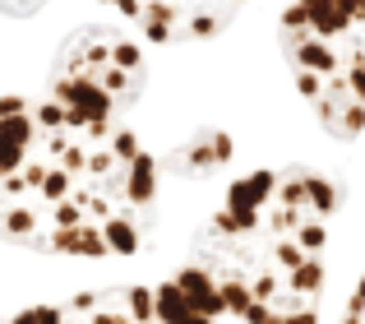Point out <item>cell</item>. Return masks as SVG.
<instances>
[{"mask_svg": "<svg viewBox=\"0 0 365 324\" xmlns=\"http://www.w3.org/2000/svg\"><path fill=\"white\" fill-rule=\"evenodd\" d=\"M176 288L185 292L190 310H199V315H208V320H222L227 315L222 292H217V278L204 269V264H185V269L176 273Z\"/></svg>", "mask_w": 365, "mask_h": 324, "instance_id": "6da1fadb", "label": "cell"}, {"mask_svg": "<svg viewBox=\"0 0 365 324\" xmlns=\"http://www.w3.org/2000/svg\"><path fill=\"white\" fill-rule=\"evenodd\" d=\"M277 181H282V171H250V176L232 181L227 186V208H245V213H264V204H273L277 199Z\"/></svg>", "mask_w": 365, "mask_h": 324, "instance_id": "7a4b0ae2", "label": "cell"}, {"mask_svg": "<svg viewBox=\"0 0 365 324\" xmlns=\"http://www.w3.org/2000/svg\"><path fill=\"white\" fill-rule=\"evenodd\" d=\"M158 158L153 153H139L125 167V204L130 208H153V199H158Z\"/></svg>", "mask_w": 365, "mask_h": 324, "instance_id": "3957f363", "label": "cell"}, {"mask_svg": "<svg viewBox=\"0 0 365 324\" xmlns=\"http://www.w3.org/2000/svg\"><path fill=\"white\" fill-rule=\"evenodd\" d=\"M42 213H46L42 199H19V204H9L5 213H0V236L28 245L37 236V227H42Z\"/></svg>", "mask_w": 365, "mask_h": 324, "instance_id": "277c9868", "label": "cell"}, {"mask_svg": "<svg viewBox=\"0 0 365 324\" xmlns=\"http://www.w3.org/2000/svg\"><path fill=\"white\" fill-rule=\"evenodd\" d=\"M282 278H287V292H292V297H310V306H314V297H319L324 283H329V269H324L319 255H310V260H305L301 269L282 273Z\"/></svg>", "mask_w": 365, "mask_h": 324, "instance_id": "5b68a950", "label": "cell"}, {"mask_svg": "<svg viewBox=\"0 0 365 324\" xmlns=\"http://www.w3.org/2000/svg\"><path fill=\"white\" fill-rule=\"evenodd\" d=\"M305 199H310L314 218H333L342 208V190L329 176H319V171H305Z\"/></svg>", "mask_w": 365, "mask_h": 324, "instance_id": "8992f818", "label": "cell"}, {"mask_svg": "<svg viewBox=\"0 0 365 324\" xmlns=\"http://www.w3.org/2000/svg\"><path fill=\"white\" fill-rule=\"evenodd\" d=\"M153 297H158V324H190V301H185V292L176 288V278H167V283H158L153 288Z\"/></svg>", "mask_w": 365, "mask_h": 324, "instance_id": "52a82bcc", "label": "cell"}, {"mask_svg": "<svg viewBox=\"0 0 365 324\" xmlns=\"http://www.w3.org/2000/svg\"><path fill=\"white\" fill-rule=\"evenodd\" d=\"M0 139H9V144H19V148H28V153H33V148L46 139V130L37 126L33 111H24V116H5V121H0Z\"/></svg>", "mask_w": 365, "mask_h": 324, "instance_id": "ba28073f", "label": "cell"}, {"mask_svg": "<svg viewBox=\"0 0 365 324\" xmlns=\"http://www.w3.org/2000/svg\"><path fill=\"white\" fill-rule=\"evenodd\" d=\"M217 292H222V306L232 320H241L250 306H255V292H250V278L245 273H222L217 278Z\"/></svg>", "mask_w": 365, "mask_h": 324, "instance_id": "9c48e42d", "label": "cell"}, {"mask_svg": "<svg viewBox=\"0 0 365 324\" xmlns=\"http://www.w3.org/2000/svg\"><path fill=\"white\" fill-rule=\"evenodd\" d=\"M102 236H107L111 255H120V260H130V255H139V227H134V223H130L125 213L107 218V223H102Z\"/></svg>", "mask_w": 365, "mask_h": 324, "instance_id": "30bf717a", "label": "cell"}, {"mask_svg": "<svg viewBox=\"0 0 365 324\" xmlns=\"http://www.w3.org/2000/svg\"><path fill=\"white\" fill-rule=\"evenodd\" d=\"M171 162H176V167H185V171H195V176H213V171H217V158H213V144H208V135L190 139V144L180 148Z\"/></svg>", "mask_w": 365, "mask_h": 324, "instance_id": "8fae6325", "label": "cell"}, {"mask_svg": "<svg viewBox=\"0 0 365 324\" xmlns=\"http://www.w3.org/2000/svg\"><path fill=\"white\" fill-rule=\"evenodd\" d=\"M259 223H264V213H245V208H217L213 213V232L217 236H255Z\"/></svg>", "mask_w": 365, "mask_h": 324, "instance_id": "7c38bea8", "label": "cell"}, {"mask_svg": "<svg viewBox=\"0 0 365 324\" xmlns=\"http://www.w3.org/2000/svg\"><path fill=\"white\" fill-rule=\"evenodd\" d=\"M125 315L134 324H158V297H153V288L130 283V288H125Z\"/></svg>", "mask_w": 365, "mask_h": 324, "instance_id": "4fadbf2b", "label": "cell"}, {"mask_svg": "<svg viewBox=\"0 0 365 324\" xmlns=\"http://www.w3.org/2000/svg\"><path fill=\"white\" fill-rule=\"evenodd\" d=\"M74 186H79V181H74L65 167H56V162H51V171H46V181H42V190H37V199L51 208V204H61V199H70Z\"/></svg>", "mask_w": 365, "mask_h": 324, "instance_id": "5bb4252c", "label": "cell"}, {"mask_svg": "<svg viewBox=\"0 0 365 324\" xmlns=\"http://www.w3.org/2000/svg\"><path fill=\"white\" fill-rule=\"evenodd\" d=\"M273 204L310 213V199H305V171H282V181H277V199H273Z\"/></svg>", "mask_w": 365, "mask_h": 324, "instance_id": "9a60e30c", "label": "cell"}, {"mask_svg": "<svg viewBox=\"0 0 365 324\" xmlns=\"http://www.w3.org/2000/svg\"><path fill=\"white\" fill-rule=\"evenodd\" d=\"M79 260H107L111 255V245H107V236H102V223H83L79 227Z\"/></svg>", "mask_w": 365, "mask_h": 324, "instance_id": "2e32d148", "label": "cell"}, {"mask_svg": "<svg viewBox=\"0 0 365 324\" xmlns=\"http://www.w3.org/2000/svg\"><path fill=\"white\" fill-rule=\"evenodd\" d=\"M111 61H116L125 74H143V46L116 33V37H111Z\"/></svg>", "mask_w": 365, "mask_h": 324, "instance_id": "e0dca14e", "label": "cell"}, {"mask_svg": "<svg viewBox=\"0 0 365 324\" xmlns=\"http://www.w3.org/2000/svg\"><path fill=\"white\" fill-rule=\"evenodd\" d=\"M296 241H301L305 255H319L324 245H329V223H324V218H305V223L296 227Z\"/></svg>", "mask_w": 365, "mask_h": 324, "instance_id": "ac0fdd59", "label": "cell"}, {"mask_svg": "<svg viewBox=\"0 0 365 324\" xmlns=\"http://www.w3.org/2000/svg\"><path fill=\"white\" fill-rule=\"evenodd\" d=\"M305 260H310V255L301 250V241H296V236H277V241H273V264H277V269H282V273L301 269Z\"/></svg>", "mask_w": 365, "mask_h": 324, "instance_id": "d6986e66", "label": "cell"}, {"mask_svg": "<svg viewBox=\"0 0 365 324\" xmlns=\"http://www.w3.org/2000/svg\"><path fill=\"white\" fill-rule=\"evenodd\" d=\"M250 292H255V301H268V306H273V301L287 292V278L273 273V269H259L255 278H250Z\"/></svg>", "mask_w": 365, "mask_h": 324, "instance_id": "ffe728a7", "label": "cell"}, {"mask_svg": "<svg viewBox=\"0 0 365 324\" xmlns=\"http://www.w3.org/2000/svg\"><path fill=\"white\" fill-rule=\"evenodd\" d=\"M56 167H65L74 181H88V144H83V139H70V148L56 158Z\"/></svg>", "mask_w": 365, "mask_h": 324, "instance_id": "44dd1931", "label": "cell"}, {"mask_svg": "<svg viewBox=\"0 0 365 324\" xmlns=\"http://www.w3.org/2000/svg\"><path fill=\"white\" fill-rule=\"evenodd\" d=\"M116 171H120V162L111 158L107 144H93L88 148V181H93V186H98V181H107V176H116Z\"/></svg>", "mask_w": 365, "mask_h": 324, "instance_id": "7402d4cb", "label": "cell"}, {"mask_svg": "<svg viewBox=\"0 0 365 324\" xmlns=\"http://www.w3.org/2000/svg\"><path fill=\"white\" fill-rule=\"evenodd\" d=\"M365 135V102H342L338 111V139H356Z\"/></svg>", "mask_w": 365, "mask_h": 324, "instance_id": "603a6c76", "label": "cell"}, {"mask_svg": "<svg viewBox=\"0 0 365 324\" xmlns=\"http://www.w3.org/2000/svg\"><path fill=\"white\" fill-rule=\"evenodd\" d=\"M107 148H111V158H116L120 167H130V162L143 153V144H139V135H134V130H116V135L107 139Z\"/></svg>", "mask_w": 365, "mask_h": 324, "instance_id": "cb8c5ba5", "label": "cell"}, {"mask_svg": "<svg viewBox=\"0 0 365 324\" xmlns=\"http://www.w3.org/2000/svg\"><path fill=\"white\" fill-rule=\"evenodd\" d=\"M33 116H37V126L46 130V135H56V130H65V121H70V111H65V102H33Z\"/></svg>", "mask_w": 365, "mask_h": 324, "instance_id": "d4e9b609", "label": "cell"}, {"mask_svg": "<svg viewBox=\"0 0 365 324\" xmlns=\"http://www.w3.org/2000/svg\"><path fill=\"white\" fill-rule=\"evenodd\" d=\"M102 306H107V297H102V292H93V288H83V292H74V297L65 301V315H79V320H88V315H98Z\"/></svg>", "mask_w": 365, "mask_h": 324, "instance_id": "484cf974", "label": "cell"}, {"mask_svg": "<svg viewBox=\"0 0 365 324\" xmlns=\"http://www.w3.org/2000/svg\"><path fill=\"white\" fill-rule=\"evenodd\" d=\"M305 223V213L301 208H282V204H273V213H268V232L273 236H296V227Z\"/></svg>", "mask_w": 365, "mask_h": 324, "instance_id": "4316f807", "label": "cell"}, {"mask_svg": "<svg viewBox=\"0 0 365 324\" xmlns=\"http://www.w3.org/2000/svg\"><path fill=\"white\" fill-rule=\"evenodd\" d=\"M46 218H51V227H83V223H88V213H83L74 199H61V204H51V208H46Z\"/></svg>", "mask_w": 365, "mask_h": 324, "instance_id": "83f0119b", "label": "cell"}, {"mask_svg": "<svg viewBox=\"0 0 365 324\" xmlns=\"http://www.w3.org/2000/svg\"><path fill=\"white\" fill-rule=\"evenodd\" d=\"M28 158H33L28 148H19V144H9V139H0V181L14 176V171H24Z\"/></svg>", "mask_w": 365, "mask_h": 324, "instance_id": "f1b7e54d", "label": "cell"}, {"mask_svg": "<svg viewBox=\"0 0 365 324\" xmlns=\"http://www.w3.org/2000/svg\"><path fill=\"white\" fill-rule=\"evenodd\" d=\"M292 79H296V93H301V98L310 102V107H314V102H324V79H319V74H310V70H296Z\"/></svg>", "mask_w": 365, "mask_h": 324, "instance_id": "f546056e", "label": "cell"}, {"mask_svg": "<svg viewBox=\"0 0 365 324\" xmlns=\"http://www.w3.org/2000/svg\"><path fill=\"white\" fill-rule=\"evenodd\" d=\"M208 144H213L217 167H232V158H236V139L227 135V130H213V135H208Z\"/></svg>", "mask_w": 365, "mask_h": 324, "instance_id": "4dcf8cb0", "label": "cell"}, {"mask_svg": "<svg viewBox=\"0 0 365 324\" xmlns=\"http://www.w3.org/2000/svg\"><path fill=\"white\" fill-rule=\"evenodd\" d=\"M46 171H51V162L33 153V158H28V167L19 171V176H24V181H28V190H33V195H37V190H42V181H46Z\"/></svg>", "mask_w": 365, "mask_h": 324, "instance_id": "1f68e13d", "label": "cell"}, {"mask_svg": "<svg viewBox=\"0 0 365 324\" xmlns=\"http://www.w3.org/2000/svg\"><path fill=\"white\" fill-rule=\"evenodd\" d=\"M241 320H245V324H282V310L268 306V301H255V306H250Z\"/></svg>", "mask_w": 365, "mask_h": 324, "instance_id": "d6a6232c", "label": "cell"}, {"mask_svg": "<svg viewBox=\"0 0 365 324\" xmlns=\"http://www.w3.org/2000/svg\"><path fill=\"white\" fill-rule=\"evenodd\" d=\"M24 111H33L28 98H19V93H5V98H0V121L5 116H24Z\"/></svg>", "mask_w": 365, "mask_h": 324, "instance_id": "836d02e7", "label": "cell"}, {"mask_svg": "<svg viewBox=\"0 0 365 324\" xmlns=\"http://www.w3.org/2000/svg\"><path fill=\"white\" fill-rule=\"evenodd\" d=\"M107 218H116V204H111L107 195H93V204H88V223H107Z\"/></svg>", "mask_w": 365, "mask_h": 324, "instance_id": "e575fe53", "label": "cell"}, {"mask_svg": "<svg viewBox=\"0 0 365 324\" xmlns=\"http://www.w3.org/2000/svg\"><path fill=\"white\" fill-rule=\"evenodd\" d=\"M88 324H134L130 315H125V310L116 306V310H111V306H102L98 310V315H88Z\"/></svg>", "mask_w": 365, "mask_h": 324, "instance_id": "d590c367", "label": "cell"}, {"mask_svg": "<svg viewBox=\"0 0 365 324\" xmlns=\"http://www.w3.org/2000/svg\"><path fill=\"white\" fill-rule=\"evenodd\" d=\"M282 324H319V310L314 306H301V310H287Z\"/></svg>", "mask_w": 365, "mask_h": 324, "instance_id": "8d00e7d4", "label": "cell"}, {"mask_svg": "<svg viewBox=\"0 0 365 324\" xmlns=\"http://www.w3.org/2000/svg\"><path fill=\"white\" fill-rule=\"evenodd\" d=\"M347 310H351V315H365V273H361L356 292H351V297H347Z\"/></svg>", "mask_w": 365, "mask_h": 324, "instance_id": "74e56055", "label": "cell"}, {"mask_svg": "<svg viewBox=\"0 0 365 324\" xmlns=\"http://www.w3.org/2000/svg\"><path fill=\"white\" fill-rule=\"evenodd\" d=\"M9 324H37V306H28V310H19V315H14V320H9Z\"/></svg>", "mask_w": 365, "mask_h": 324, "instance_id": "f35d334b", "label": "cell"}, {"mask_svg": "<svg viewBox=\"0 0 365 324\" xmlns=\"http://www.w3.org/2000/svg\"><path fill=\"white\" fill-rule=\"evenodd\" d=\"M190 324H217V320H208V315H199V310H195V315H190Z\"/></svg>", "mask_w": 365, "mask_h": 324, "instance_id": "ab89813d", "label": "cell"}]
</instances>
